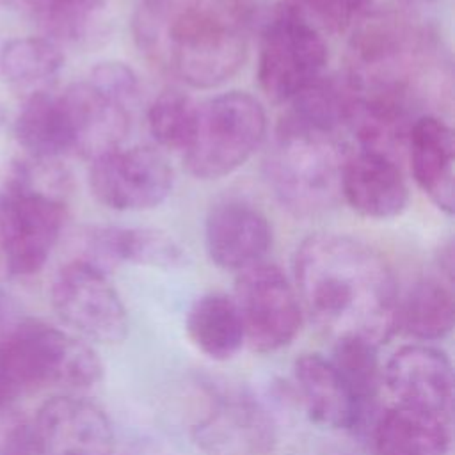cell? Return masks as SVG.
<instances>
[{
    "instance_id": "5bb4252c",
    "label": "cell",
    "mask_w": 455,
    "mask_h": 455,
    "mask_svg": "<svg viewBox=\"0 0 455 455\" xmlns=\"http://www.w3.org/2000/svg\"><path fill=\"white\" fill-rule=\"evenodd\" d=\"M382 377L398 405L450 418L453 370L439 348L428 345L402 347L389 357Z\"/></svg>"
},
{
    "instance_id": "f546056e",
    "label": "cell",
    "mask_w": 455,
    "mask_h": 455,
    "mask_svg": "<svg viewBox=\"0 0 455 455\" xmlns=\"http://www.w3.org/2000/svg\"><path fill=\"white\" fill-rule=\"evenodd\" d=\"M0 455H37L34 421L18 407H0Z\"/></svg>"
},
{
    "instance_id": "83f0119b",
    "label": "cell",
    "mask_w": 455,
    "mask_h": 455,
    "mask_svg": "<svg viewBox=\"0 0 455 455\" xmlns=\"http://www.w3.org/2000/svg\"><path fill=\"white\" fill-rule=\"evenodd\" d=\"M197 108L199 105L183 91H162L148 108V126L155 142L183 155L194 137Z\"/></svg>"
},
{
    "instance_id": "7402d4cb",
    "label": "cell",
    "mask_w": 455,
    "mask_h": 455,
    "mask_svg": "<svg viewBox=\"0 0 455 455\" xmlns=\"http://www.w3.org/2000/svg\"><path fill=\"white\" fill-rule=\"evenodd\" d=\"M14 135L36 160H55L75 151V135L60 94L32 92L14 121Z\"/></svg>"
},
{
    "instance_id": "30bf717a",
    "label": "cell",
    "mask_w": 455,
    "mask_h": 455,
    "mask_svg": "<svg viewBox=\"0 0 455 455\" xmlns=\"http://www.w3.org/2000/svg\"><path fill=\"white\" fill-rule=\"evenodd\" d=\"M235 302L245 339L258 352L286 347L300 329L297 291L277 265L259 261L242 270L235 284Z\"/></svg>"
},
{
    "instance_id": "2e32d148",
    "label": "cell",
    "mask_w": 455,
    "mask_h": 455,
    "mask_svg": "<svg viewBox=\"0 0 455 455\" xmlns=\"http://www.w3.org/2000/svg\"><path fill=\"white\" fill-rule=\"evenodd\" d=\"M272 423L242 391L217 393L197 427V441L213 455H252L272 444Z\"/></svg>"
},
{
    "instance_id": "4316f807",
    "label": "cell",
    "mask_w": 455,
    "mask_h": 455,
    "mask_svg": "<svg viewBox=\"0 0 455 455\" xmlns=\"http://www.w3.org/2000/svg\"><path fill=\"white\" fill-rule=\"evenodd\" d=\"M331 361L355 400L363 423L373 409L380 386L377 347L363 339H339L334 345V357Z\"/></svg>"
},
{
    "instance_id": "4dcf8cb0",
    "label": "cell",
    "mask_w": 455,
    "mask_h": 455,
    "mask_svg": "<svg viewBox=\"0 0 455 455\" xmlns=\"http://www.w3.org/2000/svg\"><path fill=\"white\" fill-rule=\"evenodd\" d=\"M87 80L96 87H100L101 91H105L107 94L114 96L116 100L123 101L130 108L137 101L139 80L135 71L124 62H117V60L98 62L91 69Z\"/></svg>"
},
{
    "instance_id": "e0dca14e",
    "label": "cell",
    "mask_w": 455,
    "mask_h": 455,
    "mask_svg": "<svg viewBox=\"0 0 455 455\" xmlns=\"http://www.w3.org/2000/svg\"><path fill=\"white\" fill-rule=\"evenodd\" d=\"M341 197L368 219H393L409 203V187L400 162L373 151L348 153L341 172Z\"/></svg>"
},
{
    "instance_id": "6da1fadb",
    "label": "cell",
    "mask_w": 455,
    "mask_h": 455,
    "mask_svg": "<svg viewBox=\"0 0 455 455\" xmlns=\"http://www.w3.org/2000/svg\"><path fill=\"white\" fill-rule=\"evenodd\" d=\"M295 284L309 320L334 341L363 339L379 347L398 327L393 268L361 240L336 233L306 238L295 254Z\"/></svg>"
},
{
    "instance_id": "8fae6325",
    "label": "cell",
    "mask_w": 455,
    "mask_h": 455,
    "mask_svg": "<svg viewBox=\"0 0 455 455\" xmlns=\"http://www.w3.org/2000/svg\"><path fill=\"white\" fill-rule=\"evenodd\" d=\"M52 306L60 320L98 343H119L128 332L121 297L100 268L71 259L52 281Z\"/></svg>"
},
{
    "instance_id": "603a6c76",
    "label": "cell",
    "mask_w": 455,
    "mask_h": 455,
    "mask_svg": "<svg viewBox=\"0 0 455 455\" xmlns=\"http://www.w3.org/2000/svg\"><path fill=\"white\" fill-rule=\"evenodd\" d=\"M190 341L215 361L231 359L245 341V331L235 299L212 291L199 297L187 315Z\"/></svg>"
},
{
    "instance_id": "9c48e42d",
    "label": "cell",
    "mask_w": 455,
    "mask_h": 455,
    "mask_svg": "<svg viewBox=\"0 0 455 455\" xmlns=\"http://www.w3.org/2000/svg\"><path fill=\"white\" fill-rule=\"evenodd\" d=\"M172 185L169 160L149 146H119L91 160V192L98 203L116 212L153 210L171 196Z\"/></svg>"
},
{
    "instance_id": "277c9868",
    "label": "cell",
    "mask_w": 455,
    "mask_h": 455,
    "mask_svg": "<svg viewBox=\"0 0 455 455\" xmlns=\"http://www.w3.org/2000/svg\"><path fill=\"white\" fill-rule=\"evenodd\" d=\"M50 164L20 162L0 188V265L9 275L39 272L66 224V178Z\"/></svg>"
},
{
    "instance_id": "d4e9b609",
    "label": "cell",
    "mask_w": 455,
    "mask_h": 455,
    "mask_svg": "<svg viewBox=\"0 0 455 455\" xmlns=\"http://www.w3.org/2000/svg\"><path fill=\"white\" fill-rule=\"evenodd\" d=\"M64 64V55L55 41L46 37H16L7 41L0 50L2 78L20 89L32 92L44 91Z\"/></svg>"
},
{
    "instance_id": "d6986e66",
    "label": "cell",
    "mask_w": 455,
    "mask_h": 455,
    "mask_svg": "<svg viewBox=\"0 0 455 455\" xmlns=\"http://www.w3.org/2000/svg\"><path fill=\"white\" fill-rule=\"evenodd\" d=\"M414 181L444 213L455 212V140L451 126L437 114L416 119L407 140Z\"/></svg>"
},
{
    "instance_id": "52a82bcc",
    "label": "cell",
    "mask_w": 455,
    "mask_h": 455,
    "mask_svg": "<svg viewBox=\"0 0 455 455\" xmlns=\"http://www.w3.org/2000/svg\"><path fill=\"white\" fill-rule=\"evenodd\" d=\"M265 133V108L254 96L242 91L217 94L197 108L194 137L183 153V164L199 180L222 178L254 155Z\"/></svg>"
},
{
    "instance_id": "d6a6232c",
    "label": "cell",
    "mask_w": 455,
    "mask_h": 455,
    "mask_svg": "<svg viewBox=\"0 0 455 455\" xmlns=\"http://www.w3.org/2000/svg\"><path fill=\"white\" fill-rule=\"evenodd\" d=\"M4 119H5V110H4V107L0 105V124L4 123Z\"/></svg>"
},
{
    "instance_id": "7a4b0ae2",
    "label": "cell",
    "mask_w": 455,
    "mask_h": 455,
    "mask_svg": "<svg viewBox=\"0 0 455 455\" xmlns=\"http://www.w3.org/2000/svg\"><path fill=\"white\" fill-rule=\"evenodd\" d=\"M132 30L160 71L188 87L212 89L243 66L251 11L247 0H144Z\"/></svg>"
},
{
    "instance_id": "f1b7e54d",
    "label": "cell",
    "mask_w": 455,
    "mask_h": 455,
    "mask_svg": "<svg viewBox=\"0 0 455 455\" xmlns=\"http://www.w3.org/2000/svg\"><path fill=\"white\" fill-rule=\"evenodd\" d=\"M320 32H345L368 14L370 0H288Z\"/></svg>"
},
{
    "instance_id": "3957f363",
    "label": "cell",
    "mask_w": 455,
    "mask_h": 455,
    "mask_svg": "<svg viewBox=\"0 0 455 455\" xmlns=\"http://www.w3.org/2000/svg\"><path fill=\"white\" fill-rule=\"evenodd\" d=\"M359 100L414 119L434 114L451 91L448 55L427 25L396 12L366 14L355 23L343 75Z\"/></svg>"
},
{
    "instance_id": "cb8c5ba5",
    "label": "cell",
    "mask_w": 455,
    "mask_h": 455,
    "mask_svg": "<svg viewBox=\"0 0 455 455\" xmlns=\"http://www.w3.org/2000/svg\"><path fill=\"white\" fill-rule=\"evenodd\" d=\"M455 322L451 283L444 277L418 279L400 300L398 325L421 341L444 338Z\"/></svg>"
},
{
    "instance_id": "7c38bea8",
    "label": "cell",
    "mask_w": 455,
    "mask_h": 455,
    "mask_svg": "<svg viewBox=\"0 0 455 455\" xmlns=\"http://www.w3.org/2000/svg\"><path fill=\"white\" fill-rule=\"evenodd\" d=\"M32 421L37 455H114L112 425L85 398L53 396L39 407Z\"/></svg>"
},
{
    "instance_id": "484cf974",
    "label": "cell",
    "mask_w": 455,
    "mask_h": 455,
    "mask_svg": "<svg viewBox=\"0 0 455 455\" xmlns=\"http://www.w3.org/2000/svg\"><path fill=\"white\" fill-rule=\"evenodd\" d=\"M36 23L52 41L76 43L100 25L105 0H23Z\"/></svg>"
},
{
    "instance_id": "ac0fdd59",
    "label": "cell",
    "mask_w": 455,
    "mask_h": 455,
    "mask_svg": "<svg viewBox=\"0 0 455 455\" xmlns=\"http://www.w3.org/2000/svg\"><path fill=\"white\" fill-rule=\"evenodd\" d=\"M60 96L73 126L75 153L92 160L121 146L130 130L132 108L128 105L107 94L87 78L69 85Z\"/></svg>"
},
{
    "instance_id": "5b68a950",
    "label": "cell",
    "mask_w": 455,
    "mask_h": 455,
    "mask_svg": "<svg viewBox=\"0 0 455 455\" xmlns=\"http://www.w3.org/2000/svg\"><path fill=\"white\" fill-rule=\"evenodd\" d=\"M348 151L343 135L299 121H279L265 158V176L275 199L291 215L327 213L341 199V172Z\"/></svg>"
},
{
    "instance_id": "4fadbf2b",
    "label": "cell",
    "mask_w": 455,
    "mask_h": 455,
    "mask_svg": "<svg viewBox=\"0 0 455 455\" xmlns=\"http://www.w3.org/2000/svg\"><path fill=\"white\" fill-rule=\"evenodd\" d=\"M204 243L213 265L242 272L263 261L272 247V228L258 206L229 197L210 208L204 222Z\"/></svg>"
},
{
    "instance_id": "ffe728a7",
    "label": "cell",
    "mask_w": 455,
    "mask_h": 455,
    "mask_svg": "<svg viewBox=\"0 0 455 455\" xmlns=\"http://www.w3.org/2000/svg\"><path fill=\"white\" fill-rule=\"evenodd\" d=\"M295 382L307 414L329 428H357L361 414L331 359L320 354H302L293 366Z\"/></svg>"
},
{
    "instance_id": "ba28073f",
    "label": "cell",
    "mask_w": 455,
    "mask_h": 455,
    "mask_svg": "<svg viewBox=\"0 0 455 455\" xmlns=\"http://www.w3.org/2000/svg\"><path fill=\"white\" fill-rule=\"evenodd\" d=\"M327 64L322 32L290 4L265 20L258 52V84L272 103H290L320 76Z\"/></svg>"
},
{
    "instance_id": "8992f818",
    "label": "cell",
    "mask_w": 455,
    "mask_h": 455,
    "mask_svg": "<svg viewBox=\"0 0 455 455\" xmlns=\"http://www.w3.org/2000/svg\"><path fill=\"white\" fill-rule=\"evenodd\" d=\"M103 373L98 354L80 338L39 320L0 336V407L39 387L85 389Z\"/></svg>"
},
{
    "instance_id": "44dd1931",
    "label": "cell",
    "mask_w": 455,
    "mask_h": 455,
    "mask_svg": "<svg viewBox=\"0 0 455 455\" xmlns=\"http://www.w3.org/2000/svg\"><path fill=\"white\" fill-rule=\"evenodd\" d=\"M371 439L377 455H446L450 418L396 403L377 418Z\"/></svg>"
},
{
    "instance_id": "1f68e13d",
    "label": "cell",
    "mask_w": 455,
    "mask_h": 455,
    "mask_svg": "<svg viewBox=\"0 0 455 455\" xmlns=\"http://www.w3.org/2000/svg\"><path fill=\"white\" fill-rule=\"evenodd\" d=\"M400 5H405V7H423V5H428V4H434L435 0H393Z\"/></svg>"
},
{
    "instance_id": "9a60e30c",
    "label": "cell",
    "mask_w": 455,
    "mask_h": 455,
    "mask_svg": "<svg viewBox=\"0 0 455 455\" xmlns=\"http://www.w3.org/2000/svg\"><path fill=\"white\" fill-rule=\"evenodd\" d=\"M101 272L121 263L176 268L187 259L185 249L167 231L155 228L89 226L78 236V256Z\"/></svg>"
}]
</instances>
